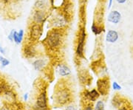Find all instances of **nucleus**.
Listing matches in <instances>:
<instances>
[{"mask_svg": "<svg viewBox=\"0 0 133 110\" xmlns=\"http://www.w3.org/2000/svg\"><path fill=\"white\" fill-rule=\"evenodd\" d=\"M47 19V15L45 11L41 10H36L33 15V21L34 23L42 24L45 22Z\"/></svg>", "mask_w": 133, "mask_h": 110, "instance_id": "1a4fd4ad", "label": "nucleus"}, {"mask_svg": "<svg viewBox=\"0 0 133 110\" xmlns=\"http://www.w3.org/2000/svg\"><path fill=\"white\" fill-rule=\"evenodd\" d=\"M100 96L101 95L96 89H92L91 90H84L82 93L84 101H85L86 103H95L97 100H98Z\"/></svg>", "mask_w": 133, "mask_h": 110, "instance_id": "0eeeda50", "label": "nucleus"}, {"mask_svg": "<svg viewBox=\"0 0 133 110\" xmlns=\"http://www.w3.org/2000/svg\"><path fill=\"white\" fill-rule=\"evenodd\" d=\"M14 30H12L10 31L9 35H8V39H9L10 42H14Z\"/></svg>", "mask_w": 133, "mask_h": 110, "instance_id": "b1692460", "label": "nucleus"}, {"mask_svg": "<svg viewBox=\"0 0 133 110\" xmlns=\"http://www.w3.org/2000/svg\"><path fill=\"white\" fill-rule=\"evenodd\" d=\"M121 14L118 10H112L111 12H109L107 17L108 22L114 24H118L121 22Z\"/></svg>", "mask_w": 133, "mask_h": 110, "instance_id": "f8f14e48", "label": "nucleus"}, {"mask_svg": "<svg viewBox=\"0 0 133 110\" xmlns=\"http://www.w3.org/2000/svg\"><path fill=\"white\" fill-rule=\"evenodd\" d=\"M91 30H92V32L95 34V36H99L104 31V28H102L101 26L98 25V24H95V23L92 24V27H91Z\"/></svg>", "mask_w": 133, "mask_h": 110, "instance_id": "dca6fc26", "label": "nucleus"}, {"mask_svg": "<svg viewBox=\"0 0 133 110\" xmlns=\"http://www.w3.org/2000/svg\"><path fill=\"white\" fill-rule=\"evenodd\" d=\"M63 36L62 29L53 28L48 32L44 39V43L49 50L53 51L56 50L62 46Z\"/></svg>", "mask_w": 133, "mask_h": 110, "instance_id": "f257e3e1", "label": "nucleus"}, {"mask_svg": "<svg viewBox=\"0 0 133 110\" xmlns=\"http://www.w3.org/2000/svg\"><path fill=\"white\" fill-rule=\"evenodd\" d=\"M131 110H133V109H131Z\"/></svg>", "mask_w": 133, "mask_h": 110, "instance_id": "2f4dec72", "label": "nucleus"}, {"mask_svg": "<svg viewBox=\"0 0 133 110\" xmlns=\"http://www.w3.org/2000/svg\"><path fill=\"white\" fill-rule=\"evenodd\" d=\"M43 33V26L42 24L34 23L30 25L29 29V38L31 43L38 42Z\"/></svg>", "mask_w": 133, "mask_h": 110, "instance_id": "20e7f679", "label": "nucleus"}, {"mask_svg": "<svg viewBox=\"0 0 133 110\" xmlns=\"http://www.w3.org/2000/svg\"><path fill=\"white\" fill-rule=\"evenodd\" d=\"M0 62H1V67H2V68L7 67L10 64L9 60L4 58L3 56H0Z\"/></svg>", "mask_w": 133, "mask_h": 110, "instance_id": "a211bd4d", "label": "nucleus"}, {"mask_svg": "<svg viewBox=\"0 0 133 110\" xmlns=\"http://www.w3.org/2000/svg\"><path fill=\"white\" fill-rule=\"evenodd\" d=\"M23 99L24 101H28L29 99V94L28 93H25L23 95Z\"/></svg>", "mask_w": 133, "mask_h": 110, "instance_id": "393cba45", "label": "nucleus"}, {"mask_svg": "<svg viewBox=\"0 0 133 110\" xmlns=\"http://www.w3.org/2000/svg\"><path fill=\"white\" fill-rule=\"evenodd\" d=\"M94 110H105V104L103 100H97L93 104Z\"/></svg>", "mask_w": 133, "mask_h": 110, "instance_id": "f3484780", "label": "nucleus"}, {"mask_svg": "<svg viewBox=\"0 0 133 110\" xmlns=\"http://www.w3.org/2000/svg\"><path fill=\"white\" fill-rule=\"evenodd\" d=\"M71 100V92L69 88L62 86L58 87L54 93V103L59 106L67 105Z\"/></svg>", "mask_w": 133, "mask_h": 110, "instance_id": "f03ea898", "label": "nucleus"}, {"mask_svg": "<svg viewBox=\"0 0 133 110\" xmlns=\"http://www.w3.org/2000/svg\"><path fill=\"white\" fill-rule=\"evenodd\" d=\"M112 90H115V91H120V90H121V89H122L121 86L117 81L112 82Z\"/></svg>", "mask_w": 133, "mask_h": 110, "instance_id": "6ab92c4d", "label": "nucleus"}, {"mask_svg": "<svg viewBox=\"0 0 133 110\" xmlns=\"http://www.w3.org/2000/svg\"><path fill=\"white\" fill-rule=\"evenodd\" d=\"M15 1H18V0H15Z\"/></svg>", "mask_w": 133, "mask_h": 110, "instance_id": "7c9ffc66", "label": "nucleus"}, {"mask_svg": "<svg viewBox=\"0 0 133 110\" xmlns=\"http://www.w3.org/2000/svg\"><path fill=\"white\" fill-rule=\"evenodd\" d=\"M56 71H57L58 74L59 75V76L62 77V78L69 76L71 74L70 69L67 65L64 64H59L56 67Z\"/></svg>", "mask_w": 133, "mask_h": 110, "instance_id": "9b49d317", "label": "nucleus"}, {"mask_svg": "<svg viewBox=\"0 0 133 110\" xmlns=\"http://www.w3.org/2000/svg\"><path fill=\"white\" fill-rule=\"evenodd\" d=\"M14 42H15L16 44H19L18 32L16 30H14Z\"/></svg>", "mask_w": 133, "mask_h": 110, "instance_id": "4be33fe9", "label": "nucleus"}, {"mask_svg": "<svg viewBox=\"0 0 133 110\" xmlns=\"http://www.w3.org/2000/svg\"><path fill=\"white\" fill-rule=\"evenodd\" d=\"M124 100H123L122 98L120 95H115L114 97H113V98H112V106H114L115 108H118V109L124 105Z\"/></svg>", "mask_w": 133, "mask_h": 110, "instance_id": "2eb2a0df", "label": "nucleus"}, {"mask_svg": "<svg viewBox=\"0 0 133 110\" xmlns=\"http://www.w3.org/2000/svg\"><path fill=\"white\" fill-rule=\"evenodd\" d=\"M64 110H78V109L74 104H67L65 106Z\"/></svg>", "mask_w": 133, "mask_h": 110, "instance_id": "5701e85b", "label": "nucleus"}, {"mask_svg": "<svg viewBox=\"0 0 133 110\" xmlns=\"http://www.w3.org/2000/svg\"><path fill=\"white\" fill-rule=\"evenodd\" d=\"M118 110H129V109L127 106H126L123 105L122 106H121L120 108H118Z\"/></svg>", "mask_w": 133, "mask_h": 110, "instance_id": "a878e982", "label": "nucleus"}, {"mask_svg": "<svg viewBox=\"0 0 133 110\" xmlns=\"http://www.w3.org/2000/svg\"><path fill=\"white\" fill-rule=\"evenodd\" d=\"M0 53H2V55H5V50L4 49V47H2L1 45H0Z\"/></svg>", "mask_w": 133, "mask_h": 110, "instance_id": "bb28decb", "label": "nucleus"}, {"mask_svg": "<svg viewBox=\"0 0 133 110\" xmlns=\"http://www.w3.org/2000/svg\"><path fill=\"white\" fill-rule=\"evenodd\" d=\"M23 53H24V57H26L27 58H33L36 56L37 52H36V47H34L33 44L30 42L24 46Z\"/></svg>", "mask_w": 133, "mask_h": 110, "instance_id": "6e6552de", "label": "nucleus"}, {"mask_svg": "<svg viewBox=\"0 0 133 110\" xmlns=\"http://www.w3.org/2000/svg\"><path fill=\"white\" fill-rule=\"evenodd\" d=\"M86 33L85 28H81L79 31V33L78 35V41H77V45L76 47V56L79 58H83L84 57V46H85Z\"/></svg>", "mask_w": 133, "mask_h": 110, "instance_id": "7ed1b4c3", "label": "nucleus"}, {"mask_svg": "<svg viewBox=\"0 0 133 110\" xmlns=\"http://www.w3.org/2000/svg\"><path fill=\"white\" fill-rule=\"evenodd\" d=\"M109 79L107 77H102L96 81V90L101 96H106L109 92Z\"/></svg>", "mask_w": 133, "mask_h": 110, "instance_id": "39448f33", "label": "nucleus"}, {"mask_svg": "<svg viewBox=\"0 0 133 110\" xmlns=\"http://www.w3.org/2000/svg\"><path fill=\"white\" fill-rule=\"evenodd\" d=\"M115 1H116L118 4H121V5H122V4L126 3L127 0H115Z\"/></svg>", "mask_w": 133, "mask_h": 110, "instance_id": "cd10ccee", "label": "nucleus"}, {"mask_svg": "<svg viewBox=\"0 0 133 110\" xmlns=\"http://www.w3.org/2000/svg\"><path fill=\"white\" fill-rule=\"evenodd\" d=\"M112 2H113V0H109V4H108V9H110L112 5Z\"/></svg>", "mask_w": 133, "mask_h": 110, "instance_id": "c85d7f7f", "label": "nucleus"}, {"mask_svg": "<svg viewBox=\"0 0 133 110\" xmlns=\"http://www.w3.org/2000/svg\"><path fill=\"white\" fill-rule=\"evenodd\" d=\"M82 110H94L93 104L92 103H86Z\"/></svg>", "mask_w": 133, "mask_h": 110, "instance_id": "aec40b11", "label": "nucleus"}, {"mask_svg": "<svg viewBox=\"0 0 133 110\" xmlns=\"http://www.w3.org/2000/svg\"><path fill=\"white\" fill-rule=\"evenodd\" d=\"M47 65V61L44 58H38L33 62V67L36 71H42Z\"/></svg>", "mask_w": 133, "mask_h": 110, "instance_id": "4468645a", "label": "nucleus"}, {"mask_svg": "<svg viewBox=\"0 0 133 110\" xmlns=\"http://www.w3.org/2000/svg\"><path fill=\"white\" fill-rule=\"evenodd\" d=\"M67 20L65 19V17L61 15L57 16L55 19H53L52 22V26L53 28H57V29H62L64 28V27H66V25L67 24Z\"/></svg>", "mask_w": 133, "mask_h": 110, "instance_id": "9d476101", "label": "nucleus"}, {"mask_svg": "<svg viewBox=\"0 0 133 110\" xmlns=\"http://www.w3.org/2000/svg\"><path fill=\"white\" fill-rule=\"evenodd\" d=\"M119 38L118 32L114 30H109L106 35V41L109 43H115Z\"/></svg>", "mask_w": 133, "mask_h": 110, "instance_id": "ddd939ff", "label": "nucleus"}, {"mask_svg": "<svg viewBox=\"0 0 133 110\" xmlns=\"http://www.w3.org/2000/svg\"><path fill=\"white\" fill-rule=\"evenodd\" d=\"M24 30L22 29V30H20L19 32H18V36H19V44L22 42V41H23V38H24Z\"/></svg>", "mask_w": 133, "mask_h": 110, "instance_id": "412c9836", "label": "nucleus"}, {"mask_svg": "<svg viewBox=\"0 0 133 110\" xmlns=\"http://www.w3.org/2000/svg\"><path fill=\"white\" fill-rule=\"evenodd\" d=\"M36 106L40 110H48V93L46 89H43L38 95Z\"/></svg>", "mask_w": 133, "mask_h": 110, "instance_id": "423d86ee", "label": "nucleus"}, {"mask_svg": "<svg viewBox=\"0 0 133 110\" xmlns=\"http://www.w3.org/2000/svg\"><path fill=\"white\" fill-rule=\"evenodd\" d=\"M2 2H3L4 3H8L10 2V0H2Z\"/></svg>", "mask_w": 133, "mask_h": 110, "instance_id": "c756f323", "label": "nucleus"}]
</instances>
